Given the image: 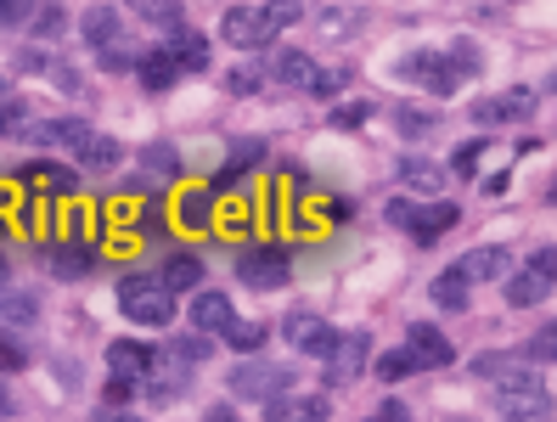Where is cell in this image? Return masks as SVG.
Instances as JSON below:
<instances>
[{
    "label": "cell",
    "instance_id": "7c38bea8",
    "mask_svg": "<svg viewBox=\"0 0 557 422\" xmlns=\"http://www.w3.org/2000/svg\"><path fill=\"white\" fill-rule=\"evenodd\" d=\"M282 338L299 349V355H315V361L333 349V327H326L321 315H310V310H287L282 315Z\"/></svg>",
    "mask_w": 557,
    "mask_h": 422
},
{
    "label": "cell",
    "instance_id": "f5cc1de1",
    "mask_svg": "<svg viewBox=\"0 0 557 422\" xmlns=\"http://www.w3.org/2000/svg\"><path fill=\"white\" fill-rule=\"evenodd\" d=\"M12 411V395H7V383H0V417H7Z\"/></svg>",
    "mask_w": 557,
    "mask_h": 422
},
{
    "label": "cell",
    "instance_id": "e575fe53",
    "mask_svg": "<svg viewBox=\"0 0 557 422\" xmlns=\"http://www.w3.org/2000/svg\"><path fill=\"white\" fill-rule=\"evenodd\" d=\"M377 377L383 383H406V377H417V361L406 349H388V355H377Z\"/></svg>",
    "mask_w": 557,
    "mask_h": 422
},
{
    "label": "cell",
    "instance_id": "f6af8a7d",
    "mask_svg": "<svg viewBox=\"0 0 557 422\" xmlns=\"http://www.w3.org/2000/svg\"><path fill=\"white\" fill-rule=\"evenodd\" d=\"M136 388H141L136 377H108V406H124L129 395H136Z\"/></svg>",
    "mask_w": 557,
    "mask_h": 422
},
{
    "label": "cell",
    "instance_id": "e0dca14e",
    "mask_svg": "<svg viewBox=\"0 0 557 422\" xmlns=\"http://www.w3.org/2000/svg\"><path fill=\"white\" fill-rule=\"evenodd\" d=\"M456 271H462L468 282H502V276L512 271V253L496 248V243H484V248H473L468 259H456Z\"/></svg>",
    "mask_w": 557,
    "mask_h": 422
},
{
    "label": "cell",
    "instance_id": "7bdbcfd3",
    "mask_svg": "<svg viewBox=\"0 0 557 422\" xmlns=\"http://www.w3.org/2000/svg\"><path fill=\"white\" fill-rule=\"evenodd\" d=\"M0 136H28V113H23V102H7V108H0Z\"/></svg>",
    "mask_w": 557,
    "mask_h": 422
},
{
    "label": "cell",
    "instance_id": "ffe728a7",
    "mask_svg": "<svg viewBox=\"0 0 557 422\" xmlns=\"http://www.w3.org/2000/svg\"><path fill=\"white\" fill-rule=\"evenodd\" d=\"M253 164H265V141H259V136H248V141H237V152H232V164H225L220 175H214V186L209 191H232Z\"/></svg>",
    "mask_w": 557,
    "mask_h": 422
},
{
    "label": "cell",
    "instance_id": "681fc988",
    "mask_svg": "<svg viewBox=\"0 0 557 422\" xmlns=\"http://www.w3.org/2000/svg\"><path fill=\"white\" fill-rule=\"evenodd\" d=\"M400 129H406V136H422V129H429V119H417V113H400Z\"/></svg>",
    "mask_w": 557,
    "mask_h": 422
},
{
    "label": "cell",
    "instance_id": "52a82bcc",
    "mask_svg": "<svg viewBox=\"0 0 557 422\" xmlns=\"http://www.w3.org/2000/svg\"><path fill=\"white\" fill-rule=\"evenodd\" d=\"M367 361H372V333H333V349L321 355V367H326V383L333 388H349L360 372H367Z\"/></svg>",
    "mask_w": 557,
    "mask_h": 422
},
{
    "label": "cell",
    "instance_id": "83f0119b",
    "mask_svg": "<svg viewBox=\"0 0 557 422\" xmlns=\"http://www.w3.org/2000/svg\"><path fill=\"white\" fill-rule=\"evenodd\" d=\"M310 74H315V62H310V51H276L271 57V79H282V85H310Z\"/></svg>",
    "mask_w": 557,
    "mask_h": 422
},
{
    "label": "cell",
    "instance_id": "4316f807",
    "mask_svg": "<svg viewBox=\"0 0 557 422\" xmlns=\"http://www.w3.org/2000/svg\"><path fill=\"white\" fill-rule=\"evenodd\" d=\"M163 51H170L175 69H186V74H203V69H209V46H203L198 35H186V28H175V40L163 46Z\"/></svg>",
    "mask_w": 557,
    "mask_h": 422
},
{
    "label": "cell",
    "instance_id": "2e32d148",
    "mask_svg": "<svg viewBox=\"0 0 557 422\" xmlns=\"http://www.w3.org/2000/svg\"><path fill=\"white\" fill-rule=\"evenodd\" d=\"M232 321H237V305H232V294H220V287H209V294L191 299V327H198V333L220 338Z\"/></svg>",
    "mask_w": 557,
    "mask_h": 422
},
{
    "label": "cell",
    "instance_id": "816d5d0a",
    "mask_svg": "<svg viewBox=\"0 0 557 422\" xmlns=\"http://www.w3.org/2000/svg\"><path fill=\"white\" fill-rule=\"evenodd\" d=\"M7 282H12V265H7V253H0V294H7Z\"/></svg>",
    "mask_w": 557,
    "mask_h": 422
},
{
    "label": "cell",
    "instance_id": "60d3db41",
    "mask_svg": "<svg viewBox=\"0 0 557 422\" xmlns=\"http://www.w3.org/2000/svg\"><path fill=\"white\" fill-rule=\"evenodd\" d=\"M0 305H7L12 321H35L40 315V299H28V294H0Z\"/></svg>",
    "mask_w": 557,
    "mask_h": 422
},
{
    "label": "cell",
    "instance_id": "3957f363",
    "mask_svg": "<svg viewBox=\"0 0 557 422\" xmlns=\"http://www.w3.org/2000/svg\"><path fill=\"white\" fill-rule=\"evenodd\" d=\"M119 310L136 321V327H170L175 321V294L158 276H147V271H129L119 282Z\"/></svg>",
    "mask_w": 557,
    "mask_h": 422
},
{
    "label": "cell",
    "instance_id": "9a60e30c",
    "mask_svg": "<svg viewBox=\"0 0 557 422\" xmlns=\"http://www.w3.org/2000/svg\"><path fill=\"white\" fill-rule=\"evenodd\" d=\"M79 35H85V46H90L96 57H108V51L124 46V17H119L113 7H90L85 23H79Z\"/></svg>",
    "mask_w": 557,
    "mask_h": 422
},
{
    "label": "cell",
    "instance_id": "4dcf8cb0",
    "mask_svg": "<svg viewBox=\"0 0 557 422\" xmlns=\"http://www.w3.org/2000/svg\"><path fill=\"white\" fill-rule=\"evenodd\" d=\"M119 158H124V147H119L113 136H90V141H85V152H79V164L108 175V170H119Z\"/></svg>",
    "mask_w": 557,
    "mask_h": 422
},
{
    "label": "cell",
    "instance_id": "6da1fadb",
    "mask_svg": "<svg viewBox=\"0 0 557 422\" xmlns=\"http://www.w3.org/2000/svg\"><path fill=\"white\" fill-rule=\"evenodd\" d=\"M305 17V0H259V7H232L220 23V40L237 51H265L276 35H287Z\"/></svg>",
    "mask_w": 557,
    "mask_h": 422
},
{
    "label": "cell",
    "instance_id": "277c9868",
    "mask_svg": "<svg viewBox=\"0 0 557 422\" xmlns=\"http://www.w3.org/2000/svg\"><path fill=\"white\" fill-rule=\"evenodd\" d=\"M388 79L395 85H422L429 96H456L462 90V62H456L450 51H411V57H400L395 69H388Z\"/></svg>",
    "mask_w": 557,
    "mask_h": 422
},
{
    "label": "cell",
    "instance_id": "5bb4252c",
    "mask_svg": "<svg viewBox=\"0 0 557 422\" xmlns=\"http://www.w3.org/2000/svg\"><path fill=\"white\" fill-rule=\"evenodd\" d=\"M96 136V129L85 119H40V124H28V141L35 147H62V152H85V141Z\"/></svg>",
    "mask_w": 557,
    "mask_h": 422
},
{
    "label": "cell",
    "instance_id": "7a4b0ae2",
    "mask_svg": "<svg viewBox=\"0 0 557 422\" xmlns=\"http://www.w3.org/2000/svg\"><path fill=\"white\" fill-rule=\"evenodd\" d=\"M388 225H400V232L417 243V248H434L445 232H456V220H462V209H456L450 198H434V203H417V198H395L383 209Z\"/></svg>",
    "mask_w": 557,
    "mask_h": 422
},
{
    "label": "cell",
    "instance_id": "7dc6e473",
    "mask_svg": "<svg viewBox=\"0 0 557 422\" xmlns=\"http://www.w3.org/2000/svg\"><path fill=\"white\" fill-rule=\"evenodd\" d=\"M96 422H141L136 411H119V406H102V411H96Z\"/></svg>",
    "mask_w": 557,
    "mask_h": 422
},
{
    "label": "cell",
    "instance_id": "b9f144b4",
    "mask_svg": "<svg viewBox=\"0 0 557 422\" xmlns=\"http://www.w3.org/2000/svg\"><path fill=\"white\" fill-rule=\"evenodd\" d=\"M40 0H0V28H17L23 17H35Z\"/></svg>",
    "mask_w": 557,
    "mask_h": 422
},
{
    "label": "cell",
    "instance_id": "8992f818",
    "mask_svg": "<svg viewBox=\"0 0 557 422\" xmlns=\"http://www.w3.org/2000/svg\"><path fill=\"white\" fill-rule=\"evenodd\" d=\"M237 276H243V287H253V294H276V287H287V276H293V259L276 243H259L237 259Z\"/></svg>",
    "mask_w": 557,
    "mask_h": 422
},
{
    "label": "cell",
    "instance_id": "4fadbf2b",
    "mask_svg": "<svg viewBox=\"0 0 557 422\" xmlns=\"http://www.w3.org/2000/svg\"><path fill=\"white\" fill-rule=\"evenodd\" d=\"M326 417H333V400L310 395V388H287L265 406V422H326Z\"/></svg>",
    "mask_w": 557,
    "mask_h": 422
},
{
    "label": "cell",
    "instance_id": "c3c4849f",
    "mask_svg": "<svg viewBox=\"0 0 557 422\" xmlns=\"http://www.w3.org/2000/svg\"><path fill=\"white\" fill-rule=\"evenodd\" d=\"M372 422H411V417H406V406H395V400H388V406H383Z\"/></svg>",
    "mask_w": 557,
    "mask_h": 422
},
{
    "label": "cell",
    "instance_id": "f1b7e54d",
    "mask_svg": "<svg viewBox=\"0 0 557 422\" xmlns=\"http://www.w3.org/2000/svg\"><path fill=\"white\" fill-rule=\"evenodd\" d=\"M90 265H96V248L90 243H57L51 248V271L57 276H85Z\"/></svg>",
    "mask_w": 557,
    "mask_h": 422
},
{
    "label": "cell",
    "instance_id": "d4e9b609",
    "mask_svg": "<svg viewBox=\"0 0 557 422\" xmlns=\"http://www.w3.org/2000/svg\"><path fill=\"white\" fill-rule=\"evenodd\" d=\"M170 294H186V287H203V259H191V253H170V265H163L158 276Z\"/></svg>",
    "mask_w": 557,
    "mask_h": 422
},
{
    "label": "cell",
    "instance_id": "7402d4cb",
    "mask_svg": "<svg viewBox=\"0 0 557 422\" xmlns=\"http://www.w3.org/2000/svg\"><path fill=\"white\" fill-rule=\"evenodd\" d=\"M23 181L28 186H40V191H57V198H74V186H79V175L74 170H62V164H23Z\"/></svg>",
    "mask_w": 557,
    "mask_h": 422
},
{
    "label": "cell",
    "instance_id": "30bf717a",
    "mask_svg": "<svg viewBox=\"0 0 557 422\" xmlns=\"http://www.w3.org/2000/svg\"><path fill=\"white\" fill-rule=\"evenodd\" d=\"M406 355L417 361V372H445L456 361V344L434 327V321H411L406 327Z\"/></svg>",
    "mask_w": 557,
    "mask_h": 422
},
{
    "label": "cell",
    "instance_id": "d590c367",
    "mask_svg": "<svg viewBox=\"0 0 557 422\" xmlns=\"http://www.w3.org/2000/svg\"><path fill=\"white\" fill-rule=\"evenodd\" d=\"M147 395H152V406H170V400H181L186 395V372L175 367V372H163L158 383H147Z\"/></svg>",
    "mask_w": 557,
    "mask_h": 422
},
{
    "label": "cell",
    "instance_id": "f35d334b",
    "mask_svg": "<svg viewBox=\"0 0 557 422\" xmlns=\"http://www.w3.org/2000/svg\"><path fill=\"white\" fill-rule=\"evenodd\" d=\"M557 327H541L530 344H523V355H518V361H541V367H552V355H557V338H552Z\"/></svg>",
    "mask_w": 557,
    "mask_h": 422
},
{
    "label": "cell",
    "instance_id": "603a6c76",
    "mask_svg": "<svg viewBox=\"0 0 557 422\" xmlns=\"http://www.w3.org/2000/svg\"><path fill=\"white\" fill-rule=\"evenodd\" d=\"M523 372H530V367H523L518 355H496V349L473 355V377H484L490 388H502V383H512V377H523Z\"/></svg>",
    "mask_w": 557,
    "mask_h": 422
},
{
    "label": "cell",
    "instance_id": "484cf974",
    "mask_svg": "<svg viewBox=\"0 0 557 422\" xmlns=\"http://www.w3.org/2000/svg\"><path fill=\"white\" fill-rule=\"evenodd\" d=\"M181 225H191V232H209L214 225V191L209 186L181 191Z\"/></svg>",
    "mask_w": 557,
    "mask_h": 422
},
{
    "label": "cell",
    "instance_id": "f907efd6",
    "mask_svg": "<svg viewBox=\"0 0 557 422\" xmlns=\"http://www.w3.org/2000/svg\"><path fill=\"white\" fill-rule=\"evenodd\" d=\"M203 422H237V411H232V406H209Z\"/></svg>",
    "mask_w": 557,
    "mask_h": 422
},
{
    "label": "cell",
    "instance_id": "74e56055",
    "mask_svg": "<svg viewBox=\"0 0 557 422\" xmlns=\"http://www.w3.org/2000/svg\"><path fill=\"white\" fill-rule=\"evenodd\" d=\"M344 85H349V69H315L305 90H310V96H338Z\"/></svg>",
    "mask_w": 557,
    "mask_h": 422
},
{
    "label": "cell",
    "instance_id": "db71d44e",
    "mask_svg": "<svg viewBox=\"0 0 557 422\" xmlns=\"http://www.w3.org/2000/svg\"><path fill=\"white\" fill-rule=\"evenodd\" d=\"M450 422H473V417H450Z\"/></svg>",
    "mask_w": 557,
    "mask_h": 422
},
{
    "label": "cell",
    "instance_id": "ab89813d",
    "mask_svg": "<svg viewBox=\"0 0 557 422\" xmlns=\"http://www.w3.org/2000/svg\"><path fill=\"white\" fill-rule=\"evenodd\" d=\"M23 367H28V349L12 333H0V372H23Z\"/></svg>",
    "mask_w": 557,
    "mask_h": 422
},
{
    "label": "cell",
    "instance_id": "5b68a950",
    "mask_svg": "<svg viewBox=\"0 0 557 422\" xmlns=\"http://www.w3.org/2000/svg\"><path fill=\"white\" fill-rule=\"evenodd\" d=\"M496 411L507 422H546L552 417V395H546V383L535 372H523V377H512V383L496 388Z\"/></svg>",
    "mask_w": 557,
    "mask_h": 422
},
{
    "label": "cell",
    "instance_id": "8fae6325",
    "mask_svg": "<svg viewBox=\"0 0 557 422\" xmlns=\"http://www.w3.org/2000/svg\"><path fill=\"white\" fill-rule=\"evenodd\" d=\"M535 113V90L530 85H518V90H502V96H484V102L473 108V119L484 129H502V124H523Z\"/></svg>",
    "mask_w": 557,
    "mask_h": 422
},
{
    "label": "cell",
    "instance_id": "836d02e7",
    "mask_svg": "<svg viewBox=\"0 0 557 422\" xmlns=\"http://www.w3.org/2000/svg\"><path fill=\"white\" fill-rule=\"evenodd\" d=\"M28 28H35V40L46 35V40H57L62 28H69V12L57 7V0H46V7H35V17H28Z\"/></svg>",
    "mask_w": 557,
    "mask_h": 422
},
{
    "label": "cell",
    "instance_id": "ac0fdd59",
    "mask_svg": "<svg viewBox=\"0 0 557 422\" xmlns=\"http://www.w3.org/2000/svg\"><path fill=\"white\" fill-rule=\"evenodd\" d=\"M108 367H113V377H136V383H147V372H152V349L136 344V338H113V344H108Z\"/></svg>",
    "mask_w": 557,
    "mask_h": 422
},
{
    "label": "cell",
    "instance_id": "8d00e7d4",
    "mask_svg": "<svg viewBox=\"0 0 557 422\" xmlns=\"http://www.w3.org/2000/svg\"><path fill=\"white\" fill-rule=\"evenodd\" d=\"M484 152H490V147H484L479 136H473V141H462V147L450 152V170H456V175H479V158H484Z\"/></svg>",
    "mask_w": 557,
    "mask_h": 422
},
{
    "label": "cell",
    "instance_id": "44dd1931",
    "mask_svg": "<svg viewBox=\"0 0 557 422\" xmlns=\"http://www.w3.org/2000/svg\"><path fill=\"white\" fill-rule=\"evenodd\" d=\"M175 74H181V69H175V57L163 51V46H158V51H136V79H141L147 90H170Z\"/></svg>",
    "mask_w": 557,
    "mask_h": 422
},
{
    "label": "cell",
    "instance_id": "ee69618b",
    "mask_svg": "<svg viewBox=\"0 0 557 422\" xmlns=\"http://www.w3.org/2000/svg\"><path fill=\"white\" fill-rule=\"evenodd\" d=\"M367 113H372L367 102H344V108H333V124L338 129H355V124H367Z\"/></svg>",
    "mask_w": 557,
    "mask_h": 422
},
{
    "label": "cell",
    "instance_id": "f546056e",
    "mask_svg": "<svg viewBox=\"0 0 557 422\" xmlns=\"http://www.w3.org/2000/svg\"><path fill=\"white\" fill-rule=\"evenodd\" d=\"M129 7H136V17H147L152 28H170V35L186 28V7H181V0H129Z\"/></svg>",
    "mask_w": 557,
    "mask_h": 422
},
{
    "label": "cell",
    "instance_id": "bcb514c9",
    "mask_svg": "<svg viewBox=\"0 0 557 422\" xmlns=\"http://www.w3.org/2000/svg\"><path fill=\"white\" fill-rule=\"evenodd\" d=\"M259 79H265V62H259V69H237L232 74V90H253Z\"/></svg>",
    "mask_w": 557,
    "mask_h": 422
},
{
    "label": "cell",
    "instance_id": "1f68e13d",
    "mask_svg": "<svg viewBox=\"0 0 557 422\" xmlns=\"http://www.w3.org/2000/svg\"><path fill=\"white\" fill-rule=\"evenodd\" d=\"M214 355V338L209 333H181V338H170V361H181V367H198V361H209Z\"/></svg>",
    "mask_w": 557,
    "mask_h": 422
},
{
    "label": "cell",
    "instance_id": "d6a6232c",
    "mask_svg": "<svg viewBox=\"0 0 557 422\" xmlns=\"http://www.w3.org/2000/svg\"><path fill=\"white\" fill-rule=\"evenodd\" d=\"M220 338L232 344L237 355H253V349H265V327H259V321H243V315H237V321H232V327H225Z\"/></svg>",
    "mask_w": 557,
    "mask_h": 422
},
{
    "label": "cell",
    "instance_id": "d6986e66",
    "mask_svg": "<svg viewBox=\"0 0 557 422\" xmlns=\"http://www.w3.org/2000/svg\"><path fill=\"white\" fill-rule=\"evenodd\" d=\"M429 299L445 310V315H462L468 305H473V294H468V276L462 271H456V265H445L434 282H429Z\"/></svg>",
    "mask_w": 557,
    "mask_h": 422
},
{
    "label": "cell",
    "instance_id": "ba28073f",
    "mask_svg": "<svg viewBox=\"0 0 557 422\" xmlns=\"http://www.w3.org/2000/svg\"><path fill=\"white\" fill-rule=\"evenodd\" d=\"M287 388H293V372H287V367H271V361H237V367H232V395H237V400L271 406L276 395H287Z\"/></svg>",
    "mask_w": 557,
    "mask_h": 422
},
{
    "label": "cell",
    "instance_id": "cb8c5ba5",
    "mask_svg": "<svg viewBox=\"0 0 557 422\" xmlns=\"http://www.w3.org/2000/svg\"><path fill=\"white\" fill-rule=\"evenodd\" d=\"M400 186L422 191V198H440V191H445V170L429 164V158H406V164H400Z\"/></svg>",
    "mask_w": 557,
    "mask_h": 422
},
{
    "label": "cell",
    "instance_id": "9c48e42d",
    "mask_svg": "<svg viewBox=\"0 0 557 422\" xmlns=\"http://www.w3.org/2000/svg\"><path fill=\"white\" fill-rule=\"evenodd\" d=\"M552 265H557V253H552V248H535L530 265L507 276V305H512V310L546 305V299H552Z\"/></svg>",
    "mask_w": 557,
    "mask_h": 422
}]
</instances>
